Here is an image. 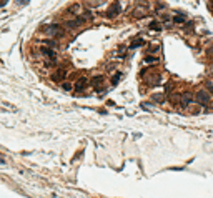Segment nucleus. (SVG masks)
<instances>
[{"mask_svg": "<svg viewBox=\"0 0 213 198\" xmlns=\"http://www.w3.org/2000/svg\"><path fill=\"white\" fill-rule=\"evenodd\" d=\"M40 52H42V55H45L50 62H53V60L57 59V57H55V52L50 50V48H47V47H42V48H40Z\"/></svg>", "mask_w": 213, "mask_h": 198, "instance_id": "nucleus-5", "label": "nucleus"}, {"mask_svg": "<svg viewBox=\"0 0 213 198\" xmlns=\"http://www.w3.org/2000/svg\"><path fill=\"white\" fill-rule=\"evenodd\" d=\"M191 103H193V95L190 92L182 93V97H180V107H182V108H187V107L191 105Z\"/></svg>", "mask_w": 213, "mask_h": 198, "instance_id": "nucleus-3", "label": "nucleus"}, {"mask_svg": "<svg viewBox=\"0 0 213 198\" xmlns=\"http://www.w3.org/2000/svg\"><path fill=\"white\" fill-rule=\"evenodd\" d=\"M151 100H155V102H157V103H162V102L165 100V97H163L162 93H155L153 97H151Z\"/></svg>", "mask_w": 213, "mask_h": 198, "instance_id": "nucleus-9", "label": "nucleus"}, {"mask_svg": "<svg viewBox=\"0 0 213 198\" xmlns=\"http://www.w3.org/2000/svg\"><path fill=\"white\" fill-rule=\"evenodd\" d=\"M105 78H103V75H98V77H93V80H92V85L93 87H98L102 83V82H103Z\"/></svg>", "mask_w": 213, "mask_h": 198, "instance_id": "nucleus-8", "label": "nucleus"}, {"mask_svg": "<svg viewBox=\"0 0 213 198\" xmlns=\"http://www.w3.org/2000/svg\"><path fill=\"white\" fill-rule=\"evenodd\" d=\"M65 73H67V72H65L63 68H58V70H57V72L52 75V78H53L55 82H62L63 78H65Z\"/></svg>", "mask_w": 213, "mask_h": 198, "instance_id": "nucleus-6", "label": "nucleus"}, {"mask_svg": "<svg viewBox=\"0 0 213 198\" xmlns=\"http://www.w3.org/2000/svg\"><path fill=\"white\" fill-rule=\"evenodd\" d=\"M150 28H151V30H162V25L157 23V22H151L150 23Z\"/></svg>", "mask_w": 213, "mask_h": 198, "instance_id": "nucleus-11", "label": "nucleus"}, {"mask_svg": "<svg viewBox=\"0 0 213 198\" xmlns=\"http://www.w3.org/2000/svg\"><path fill=\"white\" fill-rule=\"evenodd\" d=\"M143 43H145V42H143L142 38H138V40H135V42L132 43V47H130V48H135V47H140V45H143Z\"/></svg>", "mask_w": 213, "mask_h": 198, "instance_id": "nucleus-14", "label": "nucleus"}, {"mask_svg": "<svg viewBox=\"0 0 213 198\" xmlns=\"http://www.w3.org/2000/svg\"><path fill=\"white\" fill-rule=\"evenodd\" d=\"M122 12V5H120V2H113L112 5H110V10L107 12V17L108 18H113V17H117L118 14Z\"/></svg>", "mask_w": 213, "mask_h": 198, "instance_id": "nucleus-4", "label": "nucleus"}, {"mask_svg": "<svg viewBox=\"0 0 213 198\" xmlns=\"http://www.w3.org/2000/svg\"><path fill=\"white\" fill-rule=\"evenodd\" d=\"M195 102L200 105H207L208 102H210V92L205 88H200L198 92L195 93Z\"/></svg>", "mask_w": 213, "mask_h": 198, "instance_id": "nucleus-2", "label": "nucleus"}, {"mask_svg": "<svg viewBox=\"0 0 213 198\" xmlns=\"http://www.w3.org/2000/svg\"><path fill=\"white\" fill-rule=\"evenodd\" d=\"M145 62H147V63H155V62H157V59H155V57H147Z\"/></svg>", "mask_w": 213, "mask_h": 198, "instance_id": "nucleus-15", "label": "nucleus"}, {"mask_svg": "<svg viewBox=\"0 0 213 198\" xmlns=\"http://www.w3.org/2000/svg\"><path fill=\"white\" fill-rule=\"evenodd\" d=\"M120 78H122V73H115V77L112 78V83H113V85H117L118 82H120Z\"/></svg>", "mask_w": 213, "mask_h": 198, "instance_id": "nucleus-13", "label": "nucleus"}, {"mask_svg": "<svg viewBox=\"0 0 213 198\" xmlns=\"http://www.w3.org/2000/svg\"><path fill=\"white\" fill-rule=\"evenodd\" d=\"M205 87L208 88V92L213 93V80H207V83H205Z\"/></svg>", "mask_w": 213, "mask_h": 198, "instance_id": "nucleus-12", "label": "nucleus"}, {"mask_svg": "<svg viewBox=\"0 0 213 198\" xmlns=\"http://www.w3.org/2000/svg\"><path fill=\"white\" fill-rule=\"evenodd\" d=\"M85 87H87V78H85V77L78 78V82H77V83H75V88L78 90V92H82V90H83Z\"/></svg>", "mask_w": 213, "mask_h": 198, "instance_id": "nucleus-7", "label": "nucleus"}, {"mask_svg": "<svg viewBox=\"0 0 213 198\" xmlns=\"http://www.w3.org/2000/svg\"><path fill=\"white\" fill-rule=\"evenodd\" d=\"M43 34L45 35H50V37H62L63 35V28L57 23H52V25H45L43 28Z\"/></svg>", "mask_w": 213, "mask_h": 198, "instance_id": "nucleus-1", "label": "nucleus"}, {"mask_svg": "<svg viewBox=\"0 0 213 198\" xmlns=\"http://www.w3.org/2000/svg\"><path fill=\"white\" fill-rule=\"evenodd\" d=\"M173 22H175V23H185V18H183V15H175V17H173Z\"/></svg>", "mask_w": 213, "mask_h": 198, "instance_id": "nucleus-10", "label": "nucleus"}, {"mask_svg": "<svg viewBox=\"0 0 213 198\" xmlns=\"http://www.w3.org/2000/svg\"><path fill=\"white\" fill-rule=\"evenodd\" d=\"M7 2H9V0H0V7H5Z\"/></svg>", "mask_w": 213, "mask_h": 198, "instance_id": "nucleus-18", "label": "nucleus"}, {"mask_svg": "<svg viewBox=\"0 0 213 198\" xmlns=\"http://www.w3.org/2000/svg\"><path fill=\"white\" fill-rule=\"evenodd\" d=\"M15 2H17L18 5H27V3L30 2V0H15Z\"/></svg>", "mask_w": 213, "mask_h": 198, "instance_id": "nucleus-16", "label": "nucleus"}, {"mask_svg": "<svg viewBox=\"0 0 213 198\" xmlns=\"http://www.w3.org/2000/svg\"><path fill=\"white\" fill-rule=\"evenodd\" d=\"M62 88H63V90H72V83H63Z\"/></svg>", "mask_w": 213, "mask_h": 198, "instance_id": "nucleus-17", "label": "nucleus"}]
</instances>
